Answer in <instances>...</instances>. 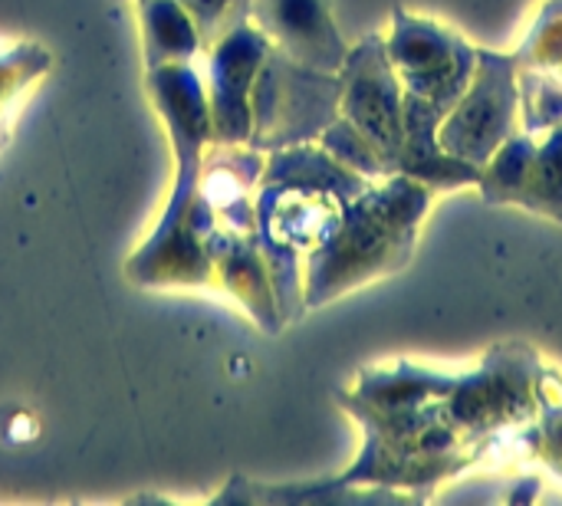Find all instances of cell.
Here are the masks:
<instances>
[{
  "label": "cell",
  "mask_w": 562,
  "mask_h": 506,
  "mask_svg": "<svg viewBox=\"0 0 562 506\" xmlns=\"http://www.w3.org/2000/svg\"><path fill=\"white\" fill-rule=\"evenodd\" d=\"M145 86L171 135L175 178L155 230L125 260V277L145 290L214 286L207 237L217 227V221L198 194L201 161L211 145L207 89L191 63L155 66L148 69Z\"/></svg>",
  "instance_id": "obj_1"
},
{
  "label": "cell",
  "mask_w": 562,
  "mask_h": 506,
  "mask_svg": "<svg viewBox=\"0 0 562 506\" xmlns=\"http://www.w3.org/2000/svg\"><path fill=\"white\" fill-rule=\"evenodd\" d=\"M428 201L431 188L408 175H389L352 198L336 230L306 254V310H319L362 283L408 267Z\"/></svg>",
  "instance_id": "obj_2"
},
{
  "label": "cell",
  "mask_w": 562,
  "mask_h": 506,
  "mask_svg": "<svg viewBox=\"0 0 562 506\" xmlns=\"http://www.w3.org/2000/svg\"><path fill=\"white\" fill-rule=\"evenodd\" d=\"M342 201L326 191L286 188V184H257L254 194V234L267 260L273 283L277 310L283 326L296 323L306 313L303 303V254L316 250L339 224Z\"/></svg>",
  "instance_id": "obj_3"
},
{
  "label": "cell",
  "mask_w": 562,
  "mask_h": 506,
  "mask_svg": "<svg viewBox=\"0 0 562 506\" xmlns=\"http://www.w3.org/2000/svg\"><path fill=\"white\" fill-rule=\"evenodd\" d=\"M342 79L339 72H323L290 59L283 49L270 46L254 89H250V148L277 151L303 145L323 135V128L339 115Z\"/></svg>",
  "instance_id": "obj_4"
},
{
  "label": "cell",
  "mask_w": 562,
  "mask_h": 506,
  "mask_svg": "<svg viewBox=\"0 0 562 506\" xmlns=\"http://www.w3.org/2000/svg\"><path fill=\"white\" fill-rule=\"evenodd\" d=\"M520 53L477 49L474 76L464 95L438 125V142L445 151L484 168L494 151L514 138L520 115Z\"/></svg>",
  "instance_id": "obj_5"
},
{
  "label": "cell",
  "mask_w": 562,
  "mask_h": 506,
  "mask_svg": "<svg viewBox=\"0 0 562 506\" xmlns=\"http://www.w3.org/2000/svg\"><path fill=\"white\" fill-rule=\"evenodd\" d=\"M339 79V115L349 119L372 142V148L385 161V171L395 175V161L405 142V89L389 59L385 40L366 36L362 43L349 46Z\"/></svg>",
  "instance_id": "obj_6"
},
{
  "label": "cell",
  "mask_w": 562,
  "mask_h": 506,
  "mask_svg": "<svg viewBox=\"0 0 562 506\" xmlns=\"http://www.w3.org/2000/svg\"><path fill=\"white\" fill-rule=\"evenodd\" d=\"M385 46L405 89L438 99L448 109H454L474 76L477 49L471 43L431 20L408 16L402 7L395 10V30Z\"/></svg>",
  "instance_id": "obj_7"
},
{
  "label": "cell",
  "mask_w": 562,
  "mask_h": 506,
  "mask_svg": "<svg viewBox=\"0 0 562 506\" xmlns=\"http://www.w3.org/2000/svg\"><path fill=\"white\" fill-rule=\"evenodd\" d=\"M270 46L273 43L250 20L234 23L227 33H221L207 46L211 142H217V145H247L250 142V128H254L250 89H254V79H257Z\"/></svg>",
  "instance_id": "obj_8"
},
{
  "label": "cell",
  "mask_w": 562,
  "mask_h": 506,
  "mask_svg": "<svg viewBox=\"0 0 562 506\" xmlns=\"http://www.w3.org/2000/svg\"><path fill=\"white\" fill-rule=\"evenodd\" d=\"M487 204H524L562 224V125L537 145L530 132L507 138L481 168L477 181Z\"/></svg>",
  "instance_id": "obj_9"
},
{
  "label": "cell",
  "mask_w": 562,
  "mask_h": 506,
  "mask_svg": "<svg viewBox=\"0 0 562 506\" xmlns=\"http://www.w3.org/2000/svg\"><path fill=\"white\" fill-rule=\"evenodd\" d=\"M250 23L290 59L339 72L349 53L329 0H250Z\"/></svg>",
  "instance_id": "obj_10"
},
{
  "label": "cell",
  "mask_w": 562,
  "mask_h": 506,
  "mask_svg": "<svg viewBox=\"0 0 562 506\" xmlns=\"http://www.w3.org/2000/svg\"><path fill=\"white\" fill-rule=\"evenodd\" d=\"M451 109L438 99L405 89V142L395 161V175H408L431 191H451L461 184H477L481 168L445 151L438 142V125Z\"/></svg>",
  "instance_id": "obj_11"
},
{
  "label": "cell",
  "mask_w": 562,
  "mask_h": 506,
  "mask_svg": "<svg viewBox=\"0 0 562 506\" xmlns=\"http://www.w3.org/2000/svg\"><path fill=\"white\" fill-rule=\"evenodd\" d=\"M267 155L250 145H217L204 151L198 194L214 214L217 227L254 234V194L263 175Z\"/></svg>",
  "instance_id": "obj_12"
},
{
  "label": "cell",
  "mask_w": 562,
  "mask_h": 506,
  "mask_svg": "<svg viewBox=\"0 0 562 506\" xmlns=\"http://www.w3.org/2000/svg\"><path fill=\"white\" fill-rule=\"evenodd\" d=\"M207 254H211V267H214V283H221L250 313V319L263 333L277 336L283 329V319L277 310L273 283L267 273V260L260 254L257 234H237L227 227H214L207 237Z\"/></svg>",
  "instance_id": "obj_13"
},
{
  "label": "cell",
  "mask_w": 562,
  "mask_h": 506,
  "mask_svg": "<svg viewBox=\"0 0 562 506\" xmlns=\"http://www.w3.org/2000/svg\"><path fill=\"white\" fill-rule=\"evenodd\" d=\"M260 184H286V188L326 191V194H336L342 204H349L352 198H359L372 184V178L346 168L323 145L303 142V145L267 151Z\"/></svg>",
  "instance_id": "obj_14"
},
{
  "label": "cell",
  "mask_w": 562,
  "mask_h": 506,
  "mask_svg": "<svg viewBox=\"0 0 562 506\" xmlns=\"http://www.w3.org/2000/svg\"><path fill=\"white\" fill-rule=\"evenodd\" d=\"M138 20L148 69L191 63L204 49L194 20L178 0H138Z\"/></svg>",
  "instance_id": "obj_15"
},
{
  "label": "cell",
  "mask_w": 562,
  "mask_h": 506,
  "mask_svg": "<svg viewBox=\"0 0 562 506\" xmlns=\"http://www.w3.org/2000/svg\"><path fill=\"white\" fill-rule=\"evenodd\" d=\"M49 69H53V56L40 43H13L0 49V109H10L13 99ZM0 135H3V112H0Z\"/></svg>",
  "instance_id": "obj_16"
},
{
  "label": "cell",
  "mask_w": 562,
  "mask_h": 506,
  "mask_svg": "<svg viewBox=\"0 0 562 506\" xmlns=\"http://www.w3.org/2000/svg\"><path fill=\"white\" fill-rule=\"evenodd\" d=\"M319 145H323L333 158H339L346 168H352V171H359V175H366V178H389L382 155H379V151L372 148V142H369L349 119H342V115H336V119L323 128Z\"/></svg>",
  "instance_id": "obj_17"
},
{
  "label": "cell",
  "mask_w": 562,
  "mask_h": 506,
  "mask_svg": "<svg viewBox=\"0 0 562 506\" xmlns=\"http://www.w3.org/2000/svg\"><path fill=\"white\" fill-rule=\"evenodd\" d=\"M524 132L537 135L562 125V79L543 76L537 69L524 72Z\"/></svg>",
  "instance_id": "obj_18"
},
{
  "label": "cell",
  "mask_w": 562,
  "mask_h": 506,
  "mask_svg": "<svg viewBox=\"0 0 562 506\" xmlns=\"http://www.w3.org/2000/svg\"><path fill=\"white\" fill-rule=\"evenodd\" d=\"M178 3H181V7L188 10V16L194 20L204 49H207L221 33H227L234 23L250 20V0H178Z\"/></svg>",
  "instance_id": "obj_19"
},
{
  "label": "cell",
  "mask_w": 562,
  "mask_h": 506,
  "mask_svg": "<svg viewBox=\"0 0 562 506\" xmlns=\"http://www.w3.org/2000/svg\"><path fill=\"white\" fill-rule=\"evenodd\" d=\"M547 418H543V445L540 454L547 458V464L562 477V408L543 405Z\"/></svg>",
  "instance_id": "obj_20"
}]
</instances>
